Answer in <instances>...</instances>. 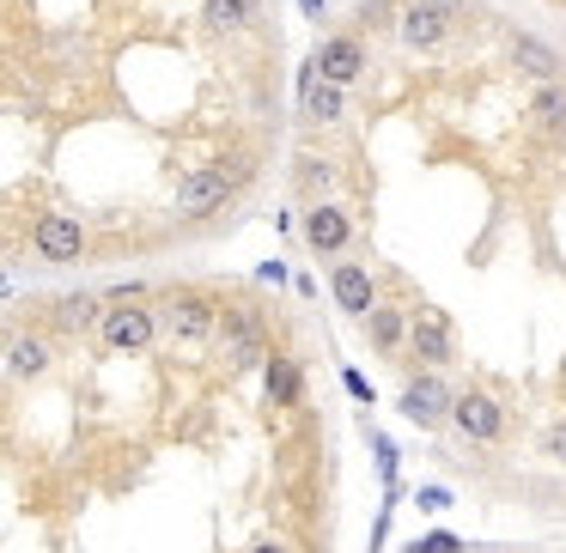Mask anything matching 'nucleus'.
<instances>
[{"mask_svg": "<svg viewBox=\"0 0 566 553\" xmlns=\"http://www.w3.org/2000/svg\"><path fill=\"white\" fill-rule=\"evenodd\" d=\"M62 329H86V322H104V310H98V298H62Z\"/></svg>", "mask_w": 566, "mask_h": 553, "instance_id": "18", "label": "nucleus"}, {"mask_svg": "<svg viewBox=\"0 0 566 553\" xmlns=\"http://www.w3.org/2000/svg\"><path fill=\"white\" fill-rule=\"evenodd\" d=\"M451 25H457L451 0H415V7H402V19H396V31H402L408 50H432V43H444Z\"/></svg>", "mask_w": 566, "mask_h": 553, "instance_id": "5", "label": "nucleus"}, {"mask_svg": "<svg viewBox=\"0 0 566 553\" xmlns=\"http://www.w3.org/2000/svg\"><path fill=\"white\" fill-rule=\"evenodd\" d=\"M293 402H298V359L274 353V365H269V407H293Z\"/></svg>", "mask_w": 566, "mask_h": 553, "instance_id": "15", "label": "nucleus"}, {"mask_svg": "<svg viewBox=\"0 0 566 553\" xmlns=\"http://www.w3.org/2000/svg\"><path fill=\"white\" fill-rule=\"evenodd\" d=\"M451 426L463 432V438H475V444H493L505 432V407L493 402L488 390H463L457 407H451Z\"/></svg>", "mask_w": 566, "mask_h": 553, "instance_id": "8", "label": "nucleus"}, {"mask_svg": "<svg viewBox=\"0 0 566 553\" xmlns=\"http://www.w3.org/2000/svg\"><path fill=\"white\" fill-rule=\"evenodd\" d=\"M298 7H305L311 19H323V0H298Z\"/></svg>", "mask_w": 566, "mask_h": 553, "instance_id": "26", "label": "nucleus"}, {"mask_svg": "<svg viewBox=\"0 0 566 553\" xmlns=\"http://www.w3.org/2000/svg\"><path fill=\"white\" fill-rule=\"evenodd\" d=\"M31 244H38V256H43V262L67 268V262L86 256V225H80L74 213H43L38 232H31Z\"/></svg>", "mask_w": 566, "mask_h": 553, "instance_id": "6", "label": "nucleus"}, {"mask_svg": "<svg viewBox=\"0 0 566 553\" xmlns=\"http://www.w3.org/2000/svg\"><path fill=\"white\" fill-rule=\"evenodd\" d=\"M408 329H415V322H402V310H390V305H378L366 317V334H371V347H384V353H396V347L408 341Z\"/></svg>", "mask_w": 566, "mask_h": 553, "instance_id": "14", "label": "nucleus"}, {"mask_svg": "<svg viewBox=\"0 0 566 553\" xmlns=\"http://www.w3.org/2000/svg\"><path fill=\"white\" fill-rule=\"evenodd\" d=\"M244 164L238 171H226V164H201V171H189L184 183H177V213H189V220H201V213H213V208H226V201L238 195V183H244Z\"/></svg>", "mask_w": 566, "mask_h": 553, "instance_id": "1", "label": "nucleus"}, {"mask_svg": "<svg viewBox=\"0 0 566 553\" xmlns=\"http://www.w3.org/2000/svg\"><path fill=\"white\" fill-rule=\"evenodd\" d=\"M329 286H335V305H342L347 317H371V310H378V298H371V274L359 268V262H342Z\"/></svg>", "mask_w": 566, "mask_h": 553, "instance_id": "12", "label": "nucleus"}, {"mask_svg": "<svg viewBox=\"0 0 566 553\" xmlns=\"http://www.w3.org/2000/svg\"><path fill=\"white\" fill-rule=\"evenodd\" d=\"M298 177H305V183H311V189H317V183H329V164H317V159H305V171H298Z\"/></svg>", "mask_w": 566, "mask_h": 553, "instance_id": "24", "label": "nucleus"}, {"mask_svg": "<svg viewBox=\"0 0 566 553\" xmlns=\"http://www.w3.org/2000/svg\"><path fill=\"white\" fill-rule=\"evenodd\" d=\"M311 67H317L329 86H354L359 74H366V50H359V38H323L317 43V55H311Z\"/></svg>", "mask_w": 566, "mask_h": 553, "instance_id": "9", "label": "nucleus"}, {"mask_svg": "<svg viewBox=\"0 0 566 553\" xmlns=\"http://www.w3.org/2000/svg\"><path fill=\"white\" fill-rule=\"evenodd\" d=\"M232 7H238L244 19H256V13H262V0H232Z\"/></svg>", "mask_w": 566, "mask_h": 553, "instance_id": "25", "label": "nucleus"}, {"mask_svg": "<svg viewBox=\"0 0 566 553\" xmlns=\"http://www.w3.org/2000/svg\"><path fill=\"white\" fill-rule=\"evenodd\" d=\"M444 504H451V492H444V487H420V511H444Z\"/></svg>", "mask_w": 566, "mask_h": 553, "instance_id": "22", "label": "nucleus"}, {"mask_svg": "<svg viewBox=\"0 0 566 553\" xmlns=\"http://www.w3.org/2000/svg\"><path fill=\"white\" fill-rule=\"evenodd\" d=\"M208 25H213V31H238V25H250V19L238 13L232 0H208Z\"/></svg>", "mask_w": 566, "mask_h": 553, "instance_id": "19", "label": "nucleus"}, {"mask_svg": "<svg viewBox=\"0 0 566 553\" xmlns=\"http://www.w3.org/2000/svg\"><path fill=\"white\" fill-rule=\"evenodd\" d=\"M347 237H354V220H347L342 208H329V201H317V208L305 213V244L317 249V256H342Z\"/></svg>", "mask_w": 566, "mask_h": 553, "instance_id": "10", "label": "nucleus"}, {"mask_svg": "<svg viewBox=\"0 0 566 553\" xmlns=\"http://www.w3.org/2000/svg\"><path fill=\"white\" fill-rule=\"evenodd\" d=\"M7 371H13V377H43V371H50V347H43L38 334H19V341L7 347Z\"/></svg>", "mask_w": 566, "mask_h": 553, "instance_id": "13", "label": "nucleus"}, {"mask_svg": "<svg viewBox=\"0 0 566 553\" xmlns=\"http://www.w3.org/2000/svg\"><path fill=\"white\" fill-rule=\"evenodd\" d=\"M408 553H463V541L457 535H427V541H415Z\"/></svg>", "mask_w": 566, "mask_h": 553, "instance_id": "21", "label": "nucleus"}, {"mask_svg": "<svg viewBox=\"0 0 566 553\" xmlns=\"http://www.w3.org/2000/svg\"><path fill=\"white\" fill-rule=\"evenodd\" d=\"M220 310L226 305H213L208 293H177L171 305H165V329H171V341L196 347V341H208V334H220Z\"/></svg>", "mask_w": 566, "mask_h": 553, "instance_id": "3", "label": "nucleus"}, {"mask_svg": "<svg viewBox=\"0 0 566 553\" xmlns=\"http://www.w3.org/2000/svg\"><path fill=\"white\" fill-rule=\"evenodd\" d=\"M396 407H402V419H408V426L432 432V426H444V419H451L457 395L444 390L439 377H415V383H408V390H402V402H396Z\"/></svg>", "mask_w": 566, "mask_h": 553, "instance_id": "7", "label": "nucleus"}, {"mask_svg": "<svg viewBox=\"0 0 566 553\" xmlns=\"http://www.w3.org/2000/svg\"><path fill=\"white\" fill-rule=\"evenodd\" d=\"M512 62L524 67V74H536V79H554V67H560V62H554V50H542L536 38H517L512 43Z\"/></svg>", "mask_w": 566, "mask_h": 553, "instance_id": "16", "label": "nucleus"}, {"mask_svg": "<svg viewBox=\"0 0 566 553\" xmlns=\"http://www.w3.org/2000/svg\"><path fill=\"white\" fill-rule=\"evenodd\" d=\"M250 553H286V547H281V541H262V547H250Z\"/></svg>", "mask_w": 566, "mask_h": 553, "instance_id": "27", "label": "nucleus"}, {"mask_svg": "<svg viewBox=\"0 0 566 553\" xmlns=\"http://www.w3.org/2000/svg\"><path fill=\"white\" fill-rule=\"evenodd\" d=\"M220 341H226V359L238 371H250L262 353H269V334H262V317L250 305H226L220 310Z\"/></svg>", "mask_w": 566, "mask_h": 553, "instance_id": "4", "label": "nucleus"}, {"mask_svg": "<svg viewBox=\"0 0 566 553\" xmlns=\"http://www.w3.org/2000/svg\"><path fill=\"white\" fill-rule=\"evenodd\" d=\"M530 116H536L542 128H566V92L560 86H542L536 98H530Z\"/></svg>", "mask_w": 566, "mask_h": 553, "instance_id": "17", "label": "nucleus"}, {"mask_svg": "<svg viewBox=\"0 0 566 553\" xmlns=\"http://www.w3.org/2000/svg\"><path fill=\"white\" fill-rule=\"evenodd\" d=\"M542 456L566 468V419H560V426H548V432H542Z\"/></svg>", "mask_w": 566, "mask_h": 553, "instance_id": "20", "label": "nucleus"}, {"mask_svg": "<svg viewBox=\"0 0 566 553\" xmlns=\"http://www.w3.org/2000/svg\"><path fill=\"white\" fill-rule=\"evenodd\" d=\"M98 334H104V347H111V353H140V347H153V334H159V310L140 305V298H128V305L104 310Z\"/></svg>", "mask_w": 566, "mask_h": 553, "instance_id": "2", "label": "nucleus"}, {"mask_svg": "<svg viewBox=\"0 0 566 553\" xmlns=\"http://www.w3.org/2000/svg\"><path fill=\"white\" fill-rule=\"evenodd\" d=\"M408 347L427 365H451V322H444V310H420L415 329H408Z\"/></svg>", "mask_w": 566, "mask_h": 553, "instance_id": "11", "label": "nucleus"}, {"mask_svg": "<svg viewBox=\"0 0 566 553\" xmlns=\"http://www.w3.org/2000/svg\"><path fill=\"white\" fill-rule=\"evenodd\" d=\"M560 147H566V128H560Z\"/></svg>", "mask_w": 566, "mask_h": 553, "instance_id": "28", "label": "nucleus"}, {"mask_svg": "<svg viewBox=\"0 0 566 553\" xmlns=\"http://www.w3.org/2000/svg\"><path fill=\"white\" fill-rule=\"evenodd\" d=\"M378 468H384V480H396V444L390 438H378Z\"/></svg>", "mask_w": 566, "mask_h": 553, "instance_id": "23", "label": "nucleus"}]
</instances>
